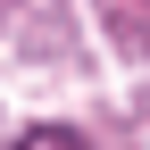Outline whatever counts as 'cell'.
Wrapping results in <instances>:
<instances>
[{"label":"cell","instance_id":"obj_1","mask_svg":"<svg viewBox=\"0 0 150 150\" xmlns=\"http://www.w3.org/2000/svg\"><path fill=\"white\" fill-rule=\"evenodd\" d=\"M17 150H83V142H75V134H67V125H33V134H25V142H17Z\"/></svg>","mask_w":150,"mask_h":150}]
</instances>
